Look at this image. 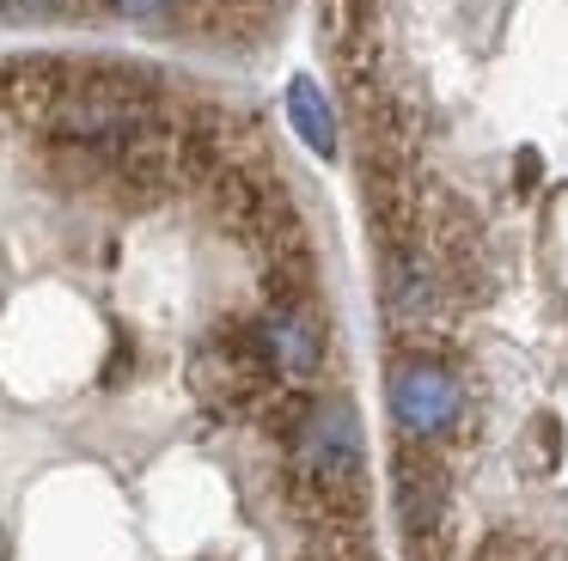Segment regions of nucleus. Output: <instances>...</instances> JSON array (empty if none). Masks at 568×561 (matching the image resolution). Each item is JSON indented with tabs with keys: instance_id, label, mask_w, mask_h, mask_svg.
<instances>
[{
	"instance_id": "obj_1",
	"label": "nucleus",
	"mask_w": 568,
	"mask_h": 561,
	"mask_svg": "<svg viewBox=\"0 0 568 561\" xmlns=\"http://www.w3.org/2000/svg\"><path fill=\"white\" fill-rule=\"evenodd\" d=\"M287 470L306 507H318L324 519H355L361 494H367V463H361V421L343 397L306 402L294 415V427L282 434Z\"/></svg>"
},
{
	"instance_id": "obj_2",
	"label": "nucleus",
	"mask_w": 568,
	"mask_h": 561,
	"mask_svg": "<svg viewBox=\"0 0 568 561\" xmlns=\"http://www.w3.org/2000/svg\"><path fill=\"white\" fill-rule=\"evenodd\" d=\"M190 385H196V397L209 402L214 415L275 409V397L287 390L282 373H275V360L257 341V324H214L209 336L196 341V354H190Z\"/></svg>"
},
{
	"instance_id": "obj_3",
	"label": "nucleus",
	"mask_w": 568,
	"mask_h": 561,
	"mask_svg": "<svg viewBox=\"0 0 568 561\" xmlns=\"http://www.w3.org/2000/svg\"><path fill=\"white\" fill-rule=\"evenodd\" d=\"M385 402H392V421L404 439H440L458 427L465 415V390H458L453 366H440L434 354H404L385 378Z\"/></svg>"
},
{
	"instance_id": "obj_4",
	"label": "nucleus",
	"mask_w": 568,
	"mask_h": 561,
	"mask_svg": "<svg viewBox=\"0 0 568 561\" xmlns=\"http://www.w3.org/2000/svg\"><path fill=\"white\" fill-rule=\"evenodd\" d=\"M392 500H397V524H404V543L416 549H440L446 537V507H453V488H446V470L422 439H404L392 458Z\"/></svg>"
},
{
	"instance_id": "obj_5",
	"label": "nucleus",
	"mask_w": 568,
	"mask_h": 561,
	"mask_svg": "<svg viewBox=\"0 0 568 561\" xmlns=\"http://www.w3.org/2000/svg\"><path fill=\"white\" fill-rule=\"evenodd\" d=\"M251 324H257V341L275 360L282 385H306L324 366V329H318V317H312V305H270V312L251 317Z\"/></svg>"
},
{
	"instance_id": "obj_6",
	"label": "nucleus",
	"mask_w": 568,
	"mask_h": 561,
	"mask_svg": "<svg viewBox=\"0 0 568 561\" xmlns=\"http://www.w3.org/2000/svg\"><path fill=\"white\" fill-rule=\"evenodd\" d=\"M287 122H294V134L312 146V153L331 159L336 153V116H331V98L318 92V80H287Z\"/></svg>"
},
{
	"instance_id": "obj_7",
	"label": "nucleus",
	"mask_w": 568,
	"mask_h": 561,
	"mask_svg": "<svg viewBox=\"0 0 568 561\" xmlns=\"http://www.w3.org/2000/svg\"><path fill=\"white\" fill-rule=\"evenodd\" d=\"M62 12H74V0H7V19L26 24V19H62Z\"/></svg>"
},
{
	"instance_id": "obj_8",
	"label": "nucleus",
	"mask_w": 568,
	"mask_h": 561,
	"mask_svg": "<svg viewBox=\"0 0 568 561\" xmlns=\"http://www.w3.org/2000/svg\"><path fill=\"white\" fill-rule=\"evenodd\" d=\"M111 12H123V19H160V12H172L178 0H104Z\"/></svg>"
}]
</instances>
